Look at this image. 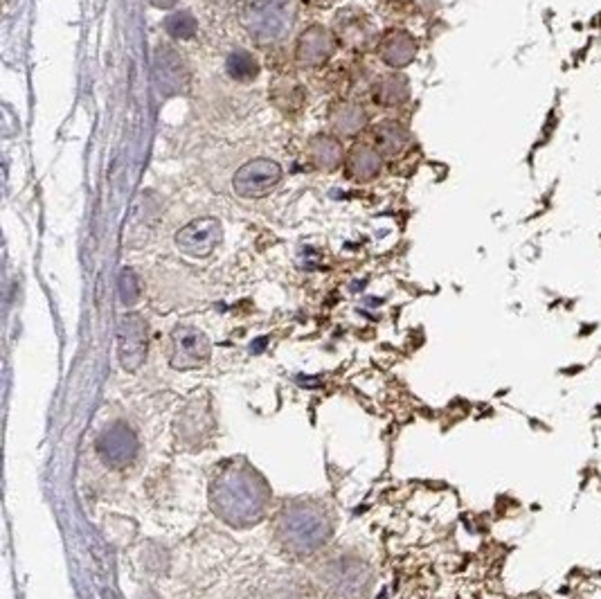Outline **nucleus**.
I'll use <instances>...</instances> for the list:
<instances>
[{"label":"nucleus","mask_w":601,"mask_h":599,"mask_svg":"<svg viewBox=\"0 0 601 599\" xmlns=\"http://www.w3.org/2000/svg\"><path fill=\"white\" fill-rule=\"evenodd\" d=\"M153 81L163 97H176L187 91L190 70L174 48L160 46L153 57Z\"/></svg>","instance_id":"7ed1b4c3"},{"label":"nucleus","mask_w":601,"mask_h":599,"mask_svg":"<svg viewBox=\"0 0 601 599\" xmlns=\"http://www.w3.org/2000/svg\"><path fill=\"white\" fill-rule=\"evenodd\" d=\"M282 180V167L270 158H257L239 167L232 178V189L241 198H261Z\"/></svg>","instance_id":"f03ea898"},{"label":"nucleus","mask_w":601,"mask_h":599,"mask_svg":"<svg viewBox=\"0 0 601 599\" xmlns=\"http://www.w3.org/2000/svg\"><path fill=\"white\" fill-rule=\"evenodd\" d=\"M223 240V228L219 219L203 217L194 219L185 228H181L176 235L178 251L190 257H207L212 255L216 246Z\"/></svg>","instance_id":"20e7f679"},{"label":"nucleus","mask_w":601,"mask_h":599,"mask_svg":"<svg viewBox=\"0 0 601 599\" xmlns=\"http://www.w3.org/2000/svg\"><path fill=\"white\" fill-rule=\"evenodd\" d=\"M178 0H152L153 7H158V9H172Z\"/></svg>","instance_id":"6ab92c4d"},{"label":"nucleus","mask_w":601,"mask_h":599,"mask_svg":"<svg viewBox=\"0 0 601 599\" xmlns=\"http://www.w3.org/2000/svg\"><path fill=\"white\" fill-rule=\"evenodd\" d=\"M164 30H167L169 37L187 41V38H192L194 34H196L198 23L190 12H174L164 18Z\"/></svg>","instance_id":"f3484780"},{"label":"nucleus","mask_w":601,"mask_h":599,"mask_svg":"<svg viewBox=\"0 0 601 599\" xmlns=\"http://www.w3.org/2000/svg\"><path fill=\"white\" fill-rule=\"evenodd\" d=\"M304 3L313 5V7H327V5H332L333 0H304Z\"/></svg>","instance_id":"aec40b11"},{"label":"nucleus","mask_w":601,"mask_h":599,"mask_svg":"<svg viewBox=\"0 0 601 599\" xmlns=\"http://www.w3.org/2000/svg\"><path fill=\"white\" fill-rule=\"evenodd\" d=\"M336 32L341 41L349 48H367L374 41V27H372L370 18L358 9H347L341 12L336 21Z\"/></svg>","instance_id":"6e6552de"},{"label":"nucleus","mask_w":601,"mask_h":599,"mask_svg":"<svg viewBox=\"0 0 601 599\" xmlns=\"http://www.w3.org/2000/svg\"><path fill=\"white\" fill-rule=\"evenodd\" d=\"M174 348H176V365H194L210 354V345L201 331L192 327H178L174 331Z\"/></svg>","instance_id":"1a4fd4ad"},{"label":"nucleus","mask_w":601,"mask_h":599,"mask_svg":"<svg viewBox=\"0 0 601 599\" xmlns=\"http://www.w3.org/2000/svg\"><path fill=\"white\" fill-rule=\"evenodd\" d=\"M365 113L356 104H338L329 111V124L341 135H353L365 126Z\"/></svg>","instance_id":"2eb2a0df"},{"label":"nucleus","mask_w":601,"mask_h":599,"mask_svg":"<svg viewBox=\"0 0 601 599\" xmlns=\"http://www.w3.org/2000/svg\"><path fill=\"white\" fill-rule=\"evenodd\" d=\"M410 97V81L408 77L401 75V72H390V75L381 77L379 84L374 86V102L381 106H401L404 102H408Z\"/></svg>","instance_id":"ddd939ff"},{"label":"nucleus","mask_w":601,"mask_h":599,"mask_svg":"<svg viewBox=\"0 0 601 599\" xmlns=\"http://www.w3.org/2000/svg\"><path fill=\"white\" fill-rule=\"evenodd\" d=\"M120 358L127 369H135L142 365L147 357V325L138 314H129L120 320L118 329Z\"/></svg>","instance_id":"39448f33"},{"label":"nucleus","mask_w":601,"mask_h":599,"mask_svg":"<svg viewBox=\"0 0 601 599\" xmlns=\"http://www.w3.org/2000/svg\"><path fill=\"white\" fill-rule=\"evenodd\" d=\"M347 176L358 183L374 180L381 174V154L370 144H356L347 155Z\"/></svg>","instance_id":"9d476101"},{"label":"nucleus","mask_w":601,"mask_h":599,"mask_svg":"<svg viewBox=\"0 0 601 599\" xmlns=\"http://www.w3.org/2000/svg\"><path fill=\"white\" fill-rule=\"evenodd\" d=\"M379 57L395 70L410 66L416 57L415 37L406 30H390L383 34L379 41Z\"/></svg>","instance_id":"0eeeda50"},{"label":"nucleus","mask_w":601,"mask_h":599,"mask_svg":"<svg viewBox=\"0 0 601 599\" xmlns=\"http://www.w3.org/2000/svg\"><path fill=\"white\" fill-rule=\"evenodd\" d=\"M270 100H273V104L278 106L279 111H284V113H298L304 106V102H307V92H304L302 84H300L295 77L284 75L273 81Z\"/></svg>","instance_id":"f8f14e48"},{"label":"nucleus","mask_w":601,"mask_h":599,"mask_svg":"<svg viewBox=\"0 0 601 599\" xmlns=\"http://www.w3.org/2000/svg\"><path fill=\"white\" fill-rule=\"evenodd\" d=\"M336 52V38L322 26L307 27L298 38V48H295V59L300 66L318 68L324 66Z\"/></svg>","instance_id":"423d86ee"},{"label":"nucleus","mask_w":601,"mask_h":599,"mask_svg":"<svg viewBox=\"0 0 601 599\" xmlns=\"http://www.w3.org/2000/svg\"><path fill=\"white\" fill-rule=\"evenodd\" d=\"M395 3H406V0H395Z\"/></svg>","instance_id":"412c9836"},{"label":"nucleus","mask_w":601,"mask_h":599,"mask_svg":"<svg viewBox=\"0 0 601 599\" xmlns=\"http://www.w3.org/2000/svg\"><path fill=\"white\" fill-rule=\"evenodd\" d=\"M408 144V131L395 120L381 122L374 129V147L383 155H396Z\"/></svg>","instance_id":"4468645a"},{"label":"nucleus","mask_w":601,"mask_h":599,"mask_svg":"<svg viewBox=\"0 0 601 599\" xmlns=\"http://www.w3.org/2000/svg\"><path fill=\"white\" fill-rule=\"evenodd\" d=\"M239 21L257 43H278L293 30L295 0H244Z\"/></svg>","instance_id":"f257e3e1"},{"label":"nucleus","mask_w":601,"mask_h":599,"mask_svg":"<svg viewBox=\"0 0 601 599\" xmlns=\"http://www.w3.org/2000/svg\"><path fill=\"white\" fill-rule=\"evenodd\" d=\"M226 70L237 81H253L259 75V63L248 50H232L226 59Z\"/></svg>","instance_id":"dca6fc26"},{"label":"nucleus","mask_w":601,"mask_h":599,"mask_svg":"<svg viewBox=\"0 0 601 599\" xmlns=\"http://www.w3.org/2000/svg\"><path fill=\"white\" fill-rule=\"evenodd\" d=\"M307 155L311 165L320 172H336L343 165V144L332 135H316L309 143Z\"/></svg>","instance_id":"9b49d317"},{"label":"nucleus","mask_w":601,"mask_h":599,"mask_svg":"<svg viewBox=\"0 0 601 599\" xmlns=\"http://www.w3.org/2000/svg\"><path fill=\"white\" fill-rule=\"evenodd\" d=\"M120 294H122L124 305H133L140 298V284L138 275L131 269H124L120 273Z\"/></svg>","instance_id":"a211bd4d"}]
</instances>
